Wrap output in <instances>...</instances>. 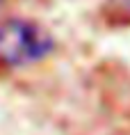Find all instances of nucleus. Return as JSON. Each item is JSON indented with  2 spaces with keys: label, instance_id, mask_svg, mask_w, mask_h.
Masks as SVG:
<instances>
[{
  "label": "nucleus",
  "instance_id": "1",
  "mask_svg": "<svg viewBox=\"0 0 130 135\" xmlns=\"http://www.w3.org/2000/svg\"><path fill=\"white\" fill-rule=\"evenodd\" d=\"M55 48V39L46 28L25 18H7L0 23V64L16 69L37 64Z\"/></svg>",
  "mask_w": 130,
  "mask_h": 135
},
{
  "label": "nucleus",
  "instance_id": "2",
  "mask_svg": "<svg viewBox=\"0 0 130 135\" xmlns=\"http://www.w3.org/2000/svg\"><path fill=\"white\" fill-rule=\"evenodd\" d=\"M119 2H123V5H128V7H130V0H119Z\"/></svg>",
  "mask_w": 130,
  "mask_h": 135
},
{
  "label": "nucleus",
  "instance_id": "3",
  "mask_svg": "<svg viewBox=\"0 0 130 135\" xmlns=\"http://www.w3.org/2000/svg\"><path fill=\"white\" fill-rule=\"evenodd\" d=\"M0 2H2V0H0Z\"/></svg>",
  "mask_w": 130,
  "mask_h": 135
}]
</instances>
